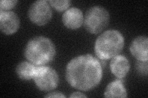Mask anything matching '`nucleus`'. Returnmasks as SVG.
<instances>
[{"instance_id":"13","label":"nucleus","mask_w":148,"mask_h":98,"mask_svg":"<svg viewBox=\"0 0 148 98\" xmlns=\"http://www.w3.org/2000/svg\"><path fill=\"white\" fill-rule=\"evenodd\" d=\"M49 3L54 9L58 12H62L67 10L71 4V1L69 0H64V1H56V0H50Z\"/></svg>"},{"instance_id":"6","label":"nucleus","mask_w":148,"mask_h":98,"mask_svg":"<svg viewBox=\"0 0 148 98\" xmlns=\"http://www.w3.org/2000/svg\"><path fill=\"white\" fill-rule=\"evenodd\" d=\"M28 16L31 22L38 26H44L51 20L53 12L49 1L46 0H38L32 4Z\"/></svg>"},{"instance_id":"7","label":"nucleus","mask_w":148,"mask_h":98,"mask_svg":"<svg viewBox=\"0 0 148 98\" xmlns=\"http://www.w3.org/2000/svg\"><path fill=\"white\" fill-rule=\"evenodd\" d=\"M20 20L13 11H0V29L4 34L11 35L18 30Z\"/></svg>"},{"instance_id":"11","label":"nucleus","mask_w":148,"mask_h":98,"mask_svg":"<svg viewBox=\"0 0 148 98\" xmlns=\"http://www.w3.org/2000/svg\"><path fill=\"white\" fill-rule=\"evenodd\" d=\"M104 96L106 97H127V90L121 79L117 78L109 83Z\"/></svg>"},{"instance_id":"9","label":"nucleus","mask_w":148,"mask_h":98,"mask_svg":"<svg viewBox=\"0 0 148 98\" xmlns=\"http://www.w3.org/2000/svg\"><path fill=\"white\" fill-rule=\"evenodd\" d=\"M65 26L71 30H76L83 25L84 17L82 11L77 7L68 9L64 12L62 17Z\"/></svg>"},{"instance_id":"5","label":"nucleus","mask_w":148,"mask_h":98,"mask_svg":"<svg viewBox=\"0 0 148 98\" xmlns=\"http://www.w3.org/2000/svg\"><path fill=\"white\" fill-rule=\"evenodd\" d=\"M36 87L41 91H49L58 86L59 78L56 71L48 66H37L33 77Z\"/></svg>"},{"instance_id":"15","label":"nucleus","mask_w":148,"mask_h":98,"mask_svg":"<svg viewBox=\"0 0 148 98\" xmlns=\"http://www.w3.org/2000/svg\"><path fill=\"white\" fill-rule=\"evenodd\" d=\"M136 69L140 74H141L143 76H147L148 69L147 62L138 61L136 63Z\"/></svg>"},{"instance_id":"17","label":"nucleus","mask_w":148,"mask_h":98,"mask_svg":"<svg viewBox=\"0 0 148 98\" xmlns=\"http://www.w3.org/2000/svg\"><path fill=\"white\" fill-rule=\"evenodd\" d=\"M70 97H87V96L80 92H75L72 93V95L69 96Z\"/></svg>"},{"instance_id":"8","label":"nucleus","mask_w":148,"mask_h":98,"mask_svg":"<svg viewBox=\"0 0 148 98\" xmlns=\"http://www.w3.org/2000/svg\"><path fill=\"white\" fill-rule=\"evenodd\" d=\"M132 55L138 61H148V38L145 36H140L134 39L130 47Z\"/></svg>"},{"instance_id":"3","label":"nucleus","mask_w":148,"mask_h":98,"mask_svg":"<svg viewBox=\"0 0 148 98\" xmlns=\"http://www.w3.org/2000/svg\"><path fill=\"white\" fill-rule=\"evenodd\" d=\"M124 44L125 39L121 32L115 30H107L97 38L95 52L99 59H109L119 55L123 48Z\"/></svg>"},{"instance_id":"14","label":"nucleus","mask_w":148,"mask_h":98,"mask_svg":"<svg viewBox=\"0 0 148 98\" xmlns=\"http://www.w3.org/2000/svg\"><path fill=\"white\" fill-rule=\"evenodd\" d=\"M17 2V0H1L0 1V11H9L15 7Z\"/></svg>"},{"instance_id":"16","label":"nucleus","mask_w":148,"mask_h":98,"mask_svg":"<svg viewBox=\"0 0 148 98\" xmlns=\"http://www.w3.org/2000/svg\"><path fill=\"white\" fill-rule=\"evenodd\" d=\"M45 97H66V96L63 95L61 92L54 91L48 93L45 96Z\"/></svg>"},{"instance_id":"4","label":"nucleus","mask_w":148,"mask_h":98,"mask_svg":"<svg viewBox=\"0 0 148 98\" xmlns=\"http://www.w3.org/2000/svg\"><path fill=\"white\" fill-rule=\"evenodd\" d=\"M110 15L107 9L96 6L90 8L85 13L84 27L91 34H98L109 25Z\"/></svg>"},{"instance_id":"2","label":"nucleus","mask_w":148,"mask_h":98,"mask_svg":"<svg viewBox=\"0 0 148 98\" xmlns=\"http://www.w3.org/2000/svg\"><path fill=\"white\" fill-rule=\"evenodd\" d=\"M56 53V47L53 41L44 36L31 39L24 50L26 59L36 66H44L52 62Z\"/></svg>"},{"instance_id":"1","label":"nucleus","mask_w":148,"mask_h":98,"mask_svg":"<svg viewBox=\"0 0 148 98\" xmlns=\"http://www.w3.org/2000/svg\"><path fill=\"white\" fill-rule=\"evenodd\" d=\"M103 77V69L99 61L90 54L72 59L66 67V78L72 87L87 91L98 86Z\"/></svg>"},{"instance_id":"10","label":"nucleus","mask_w":148,"mask_h":98,"mask_svg":"<svg viewBox=\"0 0 148 98\" xmlns=\"http://www.w3.org/2000/svg\"><path fill=\"white\" fill-rule=\"evenodd\" d=\"M110 71L117 78L122 79L125 77L130 69L128 59L122 55H118L113 57L110 63Z\"/></svg>"},{"instance_id":"12","label":"nucleus","mask_w":148,"mask_h":98,"mask_svg":"<svg viewBox=\"0 0 148 98\" xmlns=\"http://www.w3.org/2000/svg\"><path fill=\"white\" fill-rule=\"evenodd\" d=\"M37 66L29 62H22L18 64L16 69L18 77L22 80L33 79Z\"/></svg>"}]
</instances>
